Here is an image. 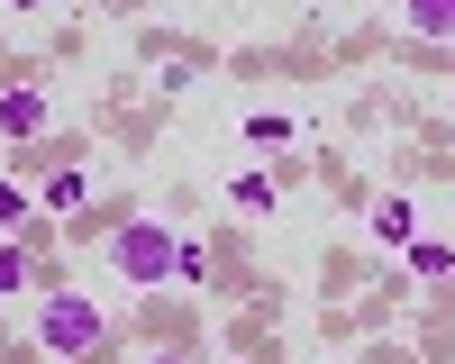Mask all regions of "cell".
Returning a JSON list of instances; mask_svg holds the SVG:
<instances>
[{"mask_svg":"<svg viewBox=\"0 0 455 364\" xmlns=\"http://www.w3.org/2000/svg\"><path fill=\"white\" fill-rule=\"evenodd\" d=\"M100 337H109V319L83 301V291H46V301H36V346H46V355L92 364V355H100Z\"/></svg>","mask_w":455,"mask_h":364,"instance_id":"cell-1","label":"cell"},{"mask_svg":"<svg viewBox=\"0 0 455 364\" xmlns=\"http://www.w3.org/2000/svg\"><path fill=\"white\" fill-rule=\"evenodd\" d=\"M173 255H182V237L164 228V218H128V228H109V265H119L128 282H146V291L173 273Z\"/></svg>","mask_w":455,"mask_h":364,"instance_id":"cell-2","label":"cell"},{"mask_svg":"<svg viewBox=\"0 0 455 364\" xmlns=\"http://www.w3.org/2000/svg\"><path fill=\"white\" fill-rule=\"evenodd\" d=\"M0 137H46V91H36V83H19V91H0Z\"/></svg>","mask_w":455,"mask_h":364,"instance_id":"cell-3","label":"cell"},{"mask_svg":"<svg viewBox=\"0 0 455 364\" xmlns=\"http://www.w3.org/2000/svg\"><path fill=\"white\" fill-rule=\"evenodd\" d=\"M36 210H46V218H83V210H92V173H83V164L46 173V192H36Z\"/></svg>","mask_w":455,"mask_h":364,"instance_id":"cell-4","label":"cell"},{"mask_svg":"<svg viewBox=\"0 0 455 364\" xmlns=\"http://www.w3.org/2000/svg\"><path fill=\"white\" fill-rule=\"evenodd\" d=\"M373 237H383V246H410V237H419V210H410V192H383V201H373Z\"/></svg>","mask_w":455,"mask_h":364,"instance_id":"cell-5","label":"cell"},{"mask_svg":"<svg viewBox=\"0 0 455 364\" xmlns=\"http://www.w3.org/2000/svg\"><path fill=\"white\" fill-rule=\"evenodd\" d=\"M410 36H455V0H401Z\"/></svg>","mask_w":455,"mask_h":364,"instance_id":"cell-6","label":"cell"},{"mask_svg":"<svg viewBox=\"0 0 455 364\" xmlns=\"http://www.w3.org/2000/svg\"><path fill=\"white\" fill-rule=\"evenodd\" d=\"M410 273H419V282H446V273H455V246H446V237H410Z\"/></svg>","mask_w":455,"mask_h":364,"instance_id":"cell-7","label":"cell"},{"mask_svg":"<svg viewBox=\"0 0 455 364\" xmlns=\"http://www.w3.org/2000/svg\"><path fill=\"white\" fill-rule=\"evenodd\" d=\"M228 201H237L246 218H264V210H274V173H237V182H228Z\"/></svg>","mask_w":455,"mask_h":364,"instance_id":"cell-8","label":"cell"},{"mask_svg":"<svg viewBox=\"0 0 455 364\" xmlns=\"http://www.w3.org/2000/svg\"><path fill=\"white\" fill-rule=\"evenodd\" d=\"M28 282H36V255H28V246H0V301L28 291Z\"/></svg>","mask_w":455,"mask_h":364,"instance_id":"cell-9","label":"cell"},{"mask_svg":"<svg viewBox=\"0 0 455 364\" xmlns=\"http://www.w3.org/2000/svg\"><path fill=\"white\" fill-rule=\"evenodd\" d=\"M291 137V119H274V109H255V119H246V146H283Z\"/></svg>","mask_w":455,"mask_h":364,"instance_id":"cell-10","label":"cell"},{"mask_svg":"<svg viewBox=\"0 0 455 364\" xmlns=\"http://www.w3.org/2000/svg\"><path fill=\"white\" fill-rule=\"evenodd\" d=\"M28 210H36V201L19 192V182H0V228H19V218H28Z\"/></svg>","mask_w":455,"mask_h":364,"instance_id":"cell-11","label":"cell"},{"mask_svg":"<svg viewBox=\"0 0 455 364\" xmlns=\"http://www.w3.org/2000/svg\"><path fill=\"white\" fill-rule=\"evenodd\" d=\"M10 10H46V0H10Z\"/></svg>","mask_w":455,"mask_h":364,"instance_id":"cell-12","label":"cell"},{"mask_svg":"<svg viewBox=\"0 0 455 364\" xmlns=\"http://www.w3.org/2000/svg\"><path fill=\"white\" fill-rule=\"evenodd\" d=\"M146 364H182V355H146Z\"/></svg>","mask_w":455,"mask_h":364,"instance_id":"cell-13","label":"cell"}]
</instances>
